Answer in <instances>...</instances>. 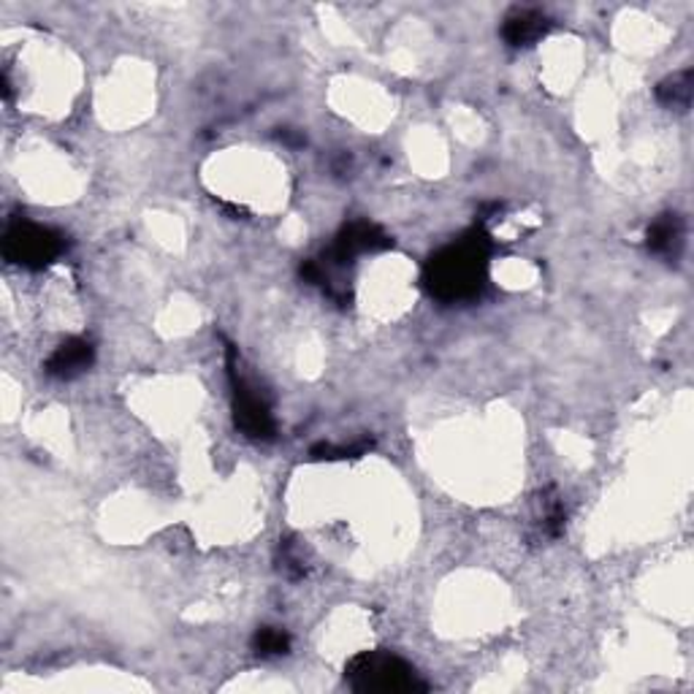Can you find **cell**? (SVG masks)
<instances>
[{"instance_id":"1","label":"cell","mask_w":694,"mask_h":694,"mask_svg":"<svg viewBox=\"0 0 694 694\" xmlns=\"http://www.w3.org/2000/svg\"><path fill=\"white\" fill-rule=\"evenodd\" d=\"M489 253L491 242L483 229L459 237L456 242L429 258L426 272H423L429 293L440 301L477 299L489 280Z\"/></svg>"},{"instance_id":"2","label":"cell","mask_w":694,"mask_h":694,"mask_svg":"<svg viewBox=\"0 0 694 694\" xmlns=\"http://www.w3.org/2000/svg\"><path fill=\"white\" fill-rule=\"evenodd\" d=\"M345 678L355 692H426V684L404 660L391 651H364L345 667Z\"/></svg>"},{"instance_id":"3","label":"cell","mask_w":694,"mask_h":694,"mask_svg":"<svg viewBox=\"0 0 694 694\" xmlns=\"http://www.w3.org/2000/svg\"><path fill=\"white\" fill-rule=\"evenodd\" d=\"M225 366H229V380H231V394H233V423L242 434H248L250 440H274V418L272 408L266 404V399L258 394L255 389H250L248 380L239 374V355L237 348H225Z\"/></svg>"},{"instance_id":"4","label":"cell","mask_w":694,"mask_h":694,"mask_svg":"<svg viewBox=\"0 0 694 694\" xmlns=\"http://www.w3.org/2000/svg\"><path fill=\"white\" fill-rule=\"evenodd\" d=\"M66 250V239L58 231L36 223H14L3 237L6 261L24 269H44L58 261Z\"/></svg>"},{"instance_id":"5","label":"cell","mask_w":694,"mask_h":694,"mask_svg":"<svg viewBox=\"0 0 694 694\" xmlns=\"http://www.w3.org/2000/svg\"><path fill=\"white\" fill-rule=\"evenodd\" d=\"M391 239L380 225L366 223V220H355V223L345 225L336 237V242L325 250L321 258V266L329 269H345L348 263H353L355 255L361 253H374V250L391 248Z\"/></svg>"},{"instance_id":"6","label":"cell","mask_w":694,"mask_h":694,"mask_svg":"<svg viewBox=\"0 0 694 694\" xmlns=\"http://www.w3.org/2000/svg\"><path fill=\"white\" fill-rule=\"evenodd\" d=\"M93 361L95 348L88 340H82V336H73V340H66L63 345L49 355L44 370L54 380H73L82 372H88Z\"/></svg>"},{"instance_id":"7","label":"cell","mask_w":694,"mask_h":694,"mask_svg":"<svg viewBox=\"0 0 694 694\" xmlns=\"http://www.w3.org/2000/svg\"><path fill=\"white\" fill-rule=\"evenodd\" d=\"M549 17L537 9H513L502 22V39L510 47H532L540 39H545L551 30Z\"/></svg>"},{"instance_id":"8","label":"cell","mask_w":694,"mask_h":694,"mask_svg":"<svg viewBox=\"0 0 694 694\" xmlns=\"http://www.w3.org/2000/svg\"><path fill=\"white\" fill-rule=\"evenodd\" d=\"M684 220L678 218V214H660V218L654 220V223L648 225V233H646V244L648 250L654 255H662V258H678L681 250H684Z\"/></svg>"},{"instance_id":"9","label":"cell","mask_w":694,"mask_h":694,"mask_svg":"<svg viewBox=\"0 0 694 694\" xmlns=\"http://www.w3.org/2000/svg\"><path fill=\"white\" fill-rule=\"evenodd\" d=\"M692 88H694L692 71L673 73L665 82L656 84V101H660L662 107L675 109V112H686V109L692 107Z\"/></svg>"},{"instance_id":"10","label":"cell","mask_w":694,"mask_h":694,"mask_svg":"<svg viewBox=\"0 0 694 694\" xmlns=\"http://www.w3.org/2000/svg\"><path fill=\"white\" fill-rule=\"evenodd\" d=\"M253 651L258 656H282L291 651V635L278 626H261L253 635Z\"/></svg>"},{"instance_id":"11","label":"cell","mask_w":694,"mask_h":694,"mask_svg":"<svg viewBox=\"0 0 694 694\" xmlns=\"http://www.w3.org/2000/svg\"><path fill=\"white\" fill-rule=\"evenodd\" d=\"M280 570L288 575V579H301L304 575V562H301V556H296V551H293V543H282L280 545Z\"/></svg>"}]
</instances>
